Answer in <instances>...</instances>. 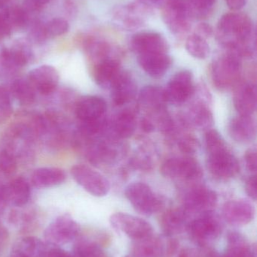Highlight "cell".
<instances>
[{
	"mask_svg": "<svg viewBox=\"0 0 257 257\" xmlns=\"http://www.w3.org/2000/svg\"><path fill=\"white\" fill-rule=\"evenodd\" d=\"M218 42L240 57H250L256 49V33L252 20L245 14L231 12L223 15L217 24Z\"/></svg>",
	"mask_w": 257,
	"mask_h": 257,
	"instance_id": "6da1fadb",
	"label": "cell"
},
{
	"mask_svg": "<svg viewBox=\"0 0 257 257\" xmlns=\"http://www.w3.org/2000/svg\"><path fill=\"white\" fill-rule=\"evenodd\" d=\"M153 7L141 1L119 6L112 12V20L118 28L125 31H135L146 25L153 15Z\"/></svg>",
	"mask_w": 257,
	"mask_h": 257,
	"instance_id": "7a4b0ae2",
	"label": "cell"
},
{
	"mask_svg": "<svg viewBox=\"0 0 257 257\" xmlns=\"http://www.w3.org/2000/svg\"><path fill=\"white\" fill-rule=\"evenodd\" d=\"M241 59L235 53L228 51L212 63L211 79L218 90H229L239 83L242 72Z\"/></svg>",
	"mask_w": 257,
	"mask_h": 257,
	"instance_id": "3957f363",
	"label": "cell"
},
{
	"mask_svg": "<svg viewBox=\"0 0 257 257\" xmlns=\"http://www.w3.org/2000/svg\"><path fill=\"white\" fill-rule=\"evenodd\" d=\"M220 217L213 211L199 214L189 222L187 231L190 238L200 247H206L223 232Z\"/></svg>",
	"mask_w": 257,
	"mask_h": 257,
	"instance_id": "277c9868",
	"label": "cell"
},
{
	"mask_svg": "<svg viewBox=\"0 0 257 257\" xmlns=\"http://www.w3.org/2000/svg\"><path fill=\"white\" fill-rule=\"evenodd\" d=\"M163 176L187 184L199 182L203 177L202 166L192 157H175L168 159L161 165Z\"/></svg>",
	"mask_w": 257,
	"mask_h": 257,
	"instance_id": "5b68a950",
	"label": "cell"
},
{
	"mask_svg": "<svg viewBox=\"0 0 257 257\" xmlns=\"http://www.w3.org/2000/svg\"><path fill=\"white\" fill-rule=\"evenodd\" d=\"M125 196L134 209L143 215L155 214L164 205L163 201L145 183L135 182L128 185Z\"/></svg>",
	"mask_w": 257,
	"mask_h": 257,
	"instance_id": "8992f818",
	"label": "cell"
},
{
	"mask_svg": "<svg viewBox=\"0 0 257 257\" xmlns=\"http://www.w3.org/2000/svg\"><path fill=\"white\" fill-rule=\"evenodd\" d=\"M110 224L117 232L124 233L134 241H141L153 235V228L141 217L125 213H115L110 218Z\"/></svg>",
	"mask_w": 257,
	"mask_h": 257,
	"instance_id": "52a82bcc",
	"label": "cell"
},
{
	"mask_svg": "<svg viewBox=\"0 0 257 257\" xmlns=\"http://www.w3.org/2000/svg\"><path fill=\"white\" fill-rule=\"evenodd\" d=\"M79 233V224L66 214L59 216L47 226L44 238L48 244L59 247L73 241Z\"/></svg>",
	"mask_w": 257,
	"mask_h": 257,
	"instance_id": "ba28073f",
	"label": "cell"
},
{
	"mask_svg": "<svg viewBox=\"0 0 257 257\" xmlns=\"http://www.w3.org/2000/svg\"><path fill=\"white\" fill-rule=\"evenodd\" d=\"M207 167L217 179L227 181L238 175L239 163L227 146L208 153Z\"/></svg>",
	"mask_w": 257,
	"mask_h": 257,
	"instance_id": "9c48e42d",
	"label": "cell"
},
{
	"mask_svg": "<svg viewBox=\"0 0 257 257\" xmlns=\"http://www.w3.org/2000/svg\"><path fill=\"white\" fill-rule=\"evenodd\" d=\"M217 193L205 186L193 185L186 193L183 208L190 216L214 211L217 205Z\"/></svg>",
	"mask_w": 257,
	"mask_h": 257,
	"instance_id": "30bf717a",
	"label": "cell"
},
{
	"mask_svg": "<svg viewBox=\"0 0 257 257\" xmlns=\"http://www.w3.org/2000/svg\"><path fill=\"white\" fill-rule=\"evenodd\" d=\"M70 173L77 184L92 196L103 197L110 191L108 180L89 166L85 165L72 166Z\"/></svg>",
	"mask_w": 257,
	"mask_h": 257,
	"instance_id": "8fae6325",
	"label": "cell"
},
{
	"mask_svg": "<svg viewBox=\"0 0 257 257\" xmlns=\"http://www.w3.org/2000/svg\"><path fill=\"white\" fill-rule=\"evenodd\" d=\"M163 21L175 36H183L191 27V16L186 0H174L161 9Z\"/></svg>",
	"mask_w": 257,
	"mask_h": 257,
	"instance_id": "7c38bea8",
	"label": "cell"
},
{
	"mask_svg": "<svg viewBox=\"0 0 257 257\" xmlns=\"http://www.w3.org/2000/svg\"><path fill=\"white\" fill-rule=\"evenodd\" d=\"M164 90L167 102L175 105L185 103L196 91L193 73L189 70L177 72Z\"/></svg>",
	"mask_w": 257,
	"mask_h": 257,
	"instance_id": "4fadbf2b",
	"label": "cell"
},
{
	"mask_svg": "<svg viewBox=\"0 0 257 257\" xmlns=\"http://www.w3.org/2000/svg\"><path fill=\"white\" fill-rule=\"evenodd\" d=\"M33 58L31 48L27 42H18L10 48L0 52V66L8 72H13L27 66Z\"/></svg>",
	"mask_w": 257,
	"mask_h": 257,
	"instance_id": "5bb4252c",
	"label": "cell"
},
{
	"mask_svg": "<svg viewBox=\"0 0 257 257\" xmlns=\"http://www.w3.org/2000/svg\"><path fill=\"white\" fill-rule=\"evenodd\" d=\"M130 45L138 55L167 53L169 49L167 40L161 35L153 32L137 33L131 38Z\"/></svg>",
	"mask_w": 257,
	"mask_h": 257,
	"instance_id": "9a60e30c",
	"label": "cell"
},
{
	"mask_svg": "<svg viewBox=\"0 0 257 257\" xmlns=\"http://www.w3.org/2000/svg\"><path fill=\"white\" fill-rule=\"evenodd\" d=\"M28 81L36 91L48 96L57 90L60 76L55 68L44 65L30 71Z\"/></svg>",
	"mask_w": 257,
	"mask_h": 257,
	"instance_id": "2e32d148",
	"label": "cell"
},
{
	"mask_svg": "<svg viewBox=\"0 0 257 257\" xmlns=\"http://www.w3.org/2000/svg\"><path fill=\"white\" fill-rule=\"evenodd\" d=\"M222 214L231 226H245L254 218L255 208L247 200L229 201L223 205Z\"/></svg>",
	"mask_w": 257,
	"mask_h": 257,
	"instance_id": "e0dca14e",
	"label": "cell"
},
{
	"mask_svg": "<svg viewBox=\"0 0 257 257\" xmlns=\"http://www.w3.org/2000/svg\"><path fill=\"white\" fill-rule=\"evenodd\" d=\"M107 105L102 98L89 96L78 101L75 106V114L81 123H92L105 118Z\"/></svg>",
	"mask_w": 257,
	"mask_h": 257,
	"instance_id": "ac0fdd59",
	"label": "cell"
},
{
	"mask_svg": "<svg viewBox=\"0 0 257 257\" xmlns=\"http://www.w3.org/2000/svg\"><path fill=\"white\" fill-rule=\"evenodd\" d=\"M233 103L240 115L252 116L256 110V87L252 82H240L235 85Z\"/></svg>",
	"mask_w": 257,
	"mask_h": 257,
	"instance_id": "d6986e66",
	"label": "cell"
},
{
	"mask_svg": "<svg viewBox=\"0 0 257 257\" xmlns=\"http://www.w3.org/2000/svg\"><path fill=\"white\" fill-rule=\"evenodd\" d=\"M110 90L113 102L121 106L129 103L135 98L137 91V83L129 72L122 71L113 81Z\"/></svg>",
	"mask_w": 257,
	"mask_h": 257,
	"instance_id": "ffe728a7",
	"label": "cell"
},
{
	"mask_svg": "<svg viewBox=\"0 0 257 257\" xmlns=\"http://www.w3.org/2000/svg\"><path fill=\"white\" fill-rule=\"evenodd\" d=\"M138 63L148 75L161 78L170 69L172 60L167 53H157L138 55Z\"/></svg>",
	"mask_w": 257,
	"mask_h": 257,
	"instance_id": "44dd1931",
	"label": "cell"
},
{
	"mask_svg": "<svg viewBox=\"0 0 257 257\" xmlns=\"http://www.w3.org/2000/svg\"><path fill=\"white\" fill-rule=\"evenodd\" d=\"M191 216L183 207L172 208L163 213L160 218V226L167 236L172 237L187 229Z\"/></svg>",
	"mask_w": 257,
	"mask_h": 257,
	"instance_id": "7402d4cb",
	"label": "cell"
},
{
	"mask_svg": "<svg viewBox=\"0 0 257 257\" xmlns=\"http://www.w3.org/2000/svg\"><path fill=\"white\" fill-rule=\"evenodd\" d=\"M229 133L237 142H250L256 137V122L252 116H237L229 122Z\"/></svg>",
	"mask_w": 257,
	"mask_h": 257,
	"instance_id": "603a6c76",
	"label": "cell"
},
{
	"mask_svg": "<svg viewBox=\"0 0 257 257\" xmlns=\"http://www.w3.org/2000/svg\"><path fill=\"white\" fill-rule=\"evenodd\" d=\"M66 178V173L61 169L43 167L36 169L33 172L31 182L37 188H49L63 184Z\"/></svg>",
	"mask_w": 257,
	"mask_h": 257,
	"instance_id": "cb8c5ba5",
	"label": "cell"
},
{
	"mask_svg": "<svg viewBox=\"0 0 257 257\" xmlns=\"http://www.w3.org/2000/svg\"><path fill=\"white\" fill-rule=\"evenodd\" d=\"M122 71L119 59L113 57L95 64L94 78L98 85L110 88L113 81Z\"/></svg>",
	"mask_w": 257,
	"mask_h": 257,
	"instance_id": "d4e9b609",
	"label": "cell"
},
{
	"mask_svg": "<svg viewBox=\"0 0 257 257\" xmlns=\"http://www.w3.org/2000/svg\"><path fill=\"white\" fill-rule=\"evenodd\" d=\"M225 257H256V246L251 245L243 234L237 231L228 233Z\"/></svg>",
	"mask_w": 257,
	"mask_h": 257,
	"instance_id": "484cf974",
	"label": "cell"
},
{
	"mask_svg": "<svg viewBox=\"0 0 257 257\" xmlns=\"http://www.w3.org/2000/svg\"><path fill=\"white\" fill-rule=\"evenodd\" d=\"M47 251L46 246L39 238L27 236L15 243L11 257H45Z\"/></svg>",
	"mask_w": 257,
	"mask_h": 257,
	"instance_id": "4316f807",
	"label": "cell"
},
{
	"mask_svg": "<svg viewBox=\"0 0 257 257\" xmlns=\"http://www.w3.org/2000/svg\"><path fill=\"white\" fill-rule=\"evenodd\" d=\"M4 194L6 200L9 201L14 206H24L30 200V184L24 178H15L4 188Z\"/></svg>",
	"mask_w": 257,
	"mask_h": 257,
	"instance_id": "83f0119b",
	"label": "cell"
},
{
	"mask_svg": "<svg viewBox=\"0 0 257 257\" xmlns=\"http://www.w3.org/2000/svg\"><path fill=\"white\" fill-rule=\"evenodd\" d=\"M83 47L89 58L95 64L116 57L113 54L114 50L113 47L102 39L95 37L88 38L83 42Z\"/></svg>",
	"mask_w": 257,
	"mask_h": 257,
	"instance_id": "f1b7e54d",
	"label": "cell"
},
{
	"mask_svg": "<svg viewBox=\"0 0 257 257\" xmlns=\"http://www.w3.org/2000/svg\"><path fill=\"white\" fill-rule=\"evenodd\" d=\"M162 256L164 257H217L214 251L206 247L201 248L182 247L176 239H170L167 244L163 243Z\"/></svg>",
	"mask_w": 257,
	"mask_h": 257,
	"instance_id": "f546056e",
	"label": "cell"
},
{
	"mask_svg": "<svg viewBox=\"0 0 257 257\" xmlns=\"http://www.w3.org/2000/svg\"><path fill=\"white\" fill-rule=\"evenodd\" d=\"M139 103L144 109L153 113L165 108L167 103L164 89L157 86H147L140 92Z\"/></svg>",
	"mask_w": 257,
	"mask_h": 257,
	"instance_id": "4dcf8cb0",
	"label": "cell"
},
{
	"mask_svg": "<svg viewBox=\"0 0 257 257\" xmlns=\"http://www.w3.org/2000/svg\"><path fill=\"white\" fill-rule=\"evenodd\" d=\"M137 127V119L131 111H121L113 117L111 121V128L116 137L119 139H128L131 137Z\"/></svg>",
	"mask_w": 257,
	"mask_h": 257,
	"instance_id": "1f68e13d",
	"label": "cell"
},
{
	"mask_svg": "<svg viewBox=\"0 0 257 257\" xmlns=\"http://www.w3.org/2000/svg\"><path fill=\"white\" fill-rule=\"evenodd\" d=\"M188 121L195 127L210 130L214 125V115L205 102H197L189 110Z\"/></svg>",
	"mask_w": 257,
	"mask_h": 257,
	"instance_id": "d6a6232c",
	"label": "cell"
},
{
	"mask_svg": "<svg viewBox=\"0 0 257 257\" xmlns=\"http://www.w3.org/2000/svg\"><path fill=\"white\" fill-rule=\"evenodd\" d=\"M163 242L154 235L146 239L136 241L129 254L125 257L162 256Z\"/></svg>",
	"mask_w": 257,
	"mask_h": 257,
	"instance_id": "836d02e7",
	"label": "cell"
},
{
	"mask_svg": "<svg viewBox=\"0 0 257 257\" xmlns=\"http://www.w3.org/2000/svg\"><path fill=\"white\" fill-rule=\"evenodd\" d=\"M35 92L36 90L27 80H15L11 86L12 96L21 105H32L36 99Z\"/></svg>",
	"mask_w": 257,
	"mask_h": 257,
	"instance_id": "e575fe53",
	"label": "cell"
},
{
	"mask_svg": "<svg viewBox=\"0 0 257 257\" xmlns=\"http://www.w3.org/2000/svg\"><path fill=\"white\" fill-rule=\"evenodd\" d=\"M192 20L202 21L211 16L217 0H186Z\"/></svg>",
	"mask_w": 257,
	"mask_h": 257,
	"instance_id": "d590c367",
	"label": "cell"
},
{
	"mask_svg": "<svg viewBox=\"0 0 257 257\" xmlns=\"http://www.w3.org/2000/svg\"><path fill=\"white\" fill-rule=\"evenodd\" d=\"M186 48L190 55L199 60H205L210 54V46L208 40L194 33L187 38Z\"/></svg>",
	"mask_w": 257,
	"mask_h": 257,
	"instance_id": "8d00e7d4",
	"label": "cell"
},
{
	"mask_svg": "<svg viewBox=\"0 0 257 257\" xmlns=\"http://www.w3.org/2000/svg\"><path fill=\"white\" fill-rule=\"evenodd\" d=\"M73 257H107L99 243L89 239H81L73 247Z\"/></svg>",
	"mask_w": 257,
	"mask_h": 257,
	"instance_id": "74e56055",
	"label": "cell"
},
{
	"mask_svg": "<svg viewBox=\"0 0 257 257\" xmlns=\"http://www.w3.org/2000/svg\"><path fill=\"white\" fill-rule=\"evenodd\" d=\"M18 168L13 147L8 144L0 151V172L6 176L15 175Z\"/></svg>",
	"mask_w": 257,
	"mask_h": 257,
	"instance_id": "f35d334b",
	"label": "cell"
},
{
	"mask_svg": "<svg viewBox=\"0 0 257 257\" xmlns=\"http://www.w3.org/2000/svg\"><path fill=\"white\" fill-rule=\"evenodd\" d=\"M5 12L13 30H22L30 24V17L25 9L15 6L5 9Z\"/></svg>",
	"mask_w": 257,
	"mask_h": 257,
	"instance_id": "ab89813d",
	"label": "cell"
},
{
	"mask_svg": "<svg viewBox=\"0 0 257 257\" xmlns=\"http://www.w3.org/2000/svg\"><path fill=\"white\" fill-rule=\"evenodd\" d=\"M45 26L48 39L62 36L69 30V24L62 18H54L45 24Z\"/></svg>",
	"mask_w": 257,
	"mask_h": 257,
	"instance_id": "60d3db41",
	"label": "cell"
},
{
	"mask_svg": "<svg viewBox=\"0 0 257 257\" xmlns=\"http://www.w3.org/2000/svg\"><path fill=\"white\" fill-rule=\"evenodd\" d=\"M13 112L12 100L9 92L0 87V123L6 121Z\"/></svg>",
	"mask_w": 257,
	"mask_h": 257,
	"instance_id": "b9f144b4",
	"label": "cell"
},
{
	"mask_svg": "<svg viewBox=\"0 0 257 257\" xmlns=\"http://www.w3.org/2000/svg\"><path fill=\"white\" fill-rule=\"evenodd\" d=\"M29 37L33 43L42 44L48 39L45 31V24L40 21H34L30 24Z\"/></svg>",
	"mask_w": 257,
	"mask_h": 257,
	"instance_id": "7bdbcfd3",
	"label": "cell"
},
{
	"mask_svg": "<svg viewBox=\"0 0 257 257\" xmlns=\"http://www.w3.org/2000/svg\"><path fill=\"white\" fill-rule=\"evenodd\" d=\"M200 143L199 141L192 135H186L178 142V148L184 154L190 155L199 151Z\"/></svg>",
	"mask_w": 257,
	"mask_h": 257,
	"instance_id": "ee69618b",
	"label": "cell"
},
{
	"mask_svg": "<svg viewBox=\"0 0 257 257\" xmlns=\"http://www.w3.org/2000/svg\"><path fill=\"white\" fill-rule=\"evenodd\" d=\"M12 31L13 29L6 16L4 9L0 12V41L4 40L5 39L10 36Z\"/></svg>",
	"mask_w": 257,
	"mask_h": 257,
	"instance_id": "f6af8a7d",
	"label": "cell"
},
{
	"mask_svg": "<svg viewBox=\"0 0 257 257\" xmlns=\"http://www.w3.org/2000/svg\"><path fill=\"white\" fill-rule=\"evenodd\" d=\"M244 162L247 170L251 173H256L257 169V154L255 148H250L244 154Z\"/></svg>",
	"mask_w": 257,
	"mask_h": 257,
	"instance_id": "bcb514c9",
	"label": "cell"
},
{
	"mask_svg": "<svg viewBox=\"0 0 257 257\" xmlns=\"http://www.w3.org/2000/svg\"><path fill=\"white\" fill-rule=\"evenodd\" d=\"M194 33L208 40L214 35V29L207 23H201L195 29Z\"/></svg>",
	"mask_w": 257,
	"mask_h": 257,
	"instance_id": "7dc6e473",
	"label": "cell"
},
{
	"mask_svg": "<svg viewBox=\"0 0 257 257\" xmlns=\"http://www.w3.org/2000/svg\"><path fill=\"white\" fill-rule=\"evenodd\" d=\"M245 190L247 196L253 199V201L256 200L257 190H256V175H252L246 181Z\"/></svg>",
	"mask_w": 257,
	"mask_h": 257,
	"instance_id": "c3c4849f",
	"label": "cell"
},
{
	"mask_svg": "<svg viewBox=\"0 0 257 257\" xmlns=\"http://www.w3.org/2000/svg\"><path fill=\"white\" fill-rule=\"evenodd\" d=\"M50 0H25L26 10L38 11L45 5L49 3Z\"/></svg>",
	"mask_w": 257,
	"mask_h": 257,
	"instance_id": "681fc988",
	"label": "cell"
},
{
	"mask_svg": "<svg viewBox=\"0 0 257 257\" xmlns=\"http://www.w3.org/2000/svg\"><path fill=\"white\" fill-rule=\"evenodd\" d=\"M45 257H73L69 252L66 251L63 249L56 247L50 249L47 251Z\"/></svg>",
	"mask_w": 257,
	"mask_h": 257,
	"instance_id": "f907efd6",
	"label": "cell"
},
{
	"mask_svg": "<svg viewBox=\"0 0 257 257\" xmlns=\"http://www.w3.org/2000/svg\"><path fill=\"white\" fill-rule=\"evenodd\" d=\"M9 235L7 229L0 223V253L6 248L9 242Z\"/></svg>",
	"mask_w": 257,
	"mask_h": 257,
	"instance_id": "816d5d0a",
	"label": "cell"
},
{
	"mask_svg": "<svg viewBox=\"0 0 257 257\" xmlns=\"http://www.w3.org/2000/svg\"><path fill=\"white\" fill-rule=\"evenodd\" d=\"M229 9L233 11H238L244 7L247 0H224Z\"/></svg>",
	"mask_w": 257,
	"mask_h": 257,
	"instance_id": "f5cc1de1",
	"label": "cell"
},
{
	"mask_svg": "<svg viewBox=\"0 0 257 257\" xmlns=\"http://www.w3.org/2000/svg\"><path fill=\"white\" fill-rule=\"evenodd\" d=\"M141 126L143 128V131L146 133H151V132L155 130V124H154L152 120L150 118H147V117H144L141 121Z\"/></svg>",
	"mask_w": 257,
	"mask_h": 257,
	"instance_id": "db71d44e",
	"label": "cell"
},
{
	"mask_svg": "<svg viewBox=\"0 0 257 257\" xmlns=\"http://www.w3.org/2000/svg\"><path fill=\"white\" fill-rule=\"evenodd\" d=\"M141 1L150 5L152 7L155 6V7L162 9L164 6L170 3V2L174 1V0H141Z\"/></svg>",
	"mask_w": 257,
	"mask_h": 257,
	"instance_id": "11a10c76",
	"label": "cell"
},
{
	"mask_svg": "<svg viewBox=\"0 0 257 257\" xmlns=\"http://www.w3.org/2000/svg\"><path fill=\"white\" fill-rule=\"evenodd\" d=\"M5 200H6V198H5L4 188L2 190L0 188V205H1V202Z\"/></svg>",
	"mask_w": 257,
	"mask_h": 257,
	"instance_id": "9f6ffc18",
	"label": "cell"
},
{
	"mask_svg": "<svg viewBox=\"0 0 257 257\" xmlns=\"http://www.w3.org/2000/svg\"><path fill=\"white\" fill-rule=\"evenodd\" d=\"M9 1H10V0H0V9L3 8L6 3H9Z\"/></svg>",
	"mask_w": 257,
	"mask_h": 257,
	"instance_id": "6f0895ef",
	"label": "cell"
},
{
	"mask_svg": "<svg viewBox=\"0 0 257 257\" xmlns=\"http://www.w3.org/2000/svg\"><path fill=\"white\" fill-rule=\"evenodd\" d=\"M222 257H225V256H222Z\"/></svg>",
	"mask_w": 257,
	"mask_h": 257,
	"instance_id": "680465c9",
	"label": "cell"
}]
</instances>
